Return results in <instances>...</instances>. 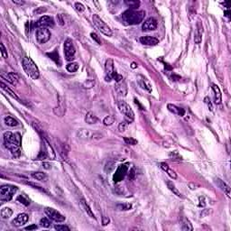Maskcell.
I'll return each instance as SVG.
<instances>
[{"label":"cell","instance_id":"1","mask_svg":"<svg viewBox=\"0 0 231 231\" xmlns=\"http://www.w3.org/2000/svg\"><path fill=\"white\" fill-rule=\"evenodd\" d=\"M146 17L145 11L128 9L122 14V22L125 25H134L140 24Z\"/></svg>","mask_w":231,"mask_h":231},{"label":"cell","instance_id":"2","mask_svg":"<svg viewBox=\"0 0 231 231\" xmlns=\"http://www.w3.org/2000/svg\"><path fill=\"white\" fill-rule=\"evenodd\" d=\"M4 143L6 147L10 150L12 154L15 157H19L21 154L20 146L17 144L14 134L11 132H6L4 134Z\"/></svg>","mask_w":231,"mask_h":231},{"label":"cell","instance_id":"3","mask_svg":"<svg viewBox=\"0 0 231 231\" xmlns=\"http://www.w3.org/2000/svg\"><path fill=\"white\" fill-rule=\"evenodd\" d=\"M22 65L24 68V70L26 72V74L29 77H31L33 80H37L39 78V76H40L39 69L30 57L25 56L22 61Z\"/></svg>","mask_w":231,"mask_h":231},{"label":"cell","instance_id":"4","mask_svg":"<svg viewBox=\"0 0 231 231\" xmlns=\"http://www.w3.org/2000/svg\"><path fill=\"white\" fill-rule=\"evenodd\" d=\"M117 107L120 113L124 116L125 121H127L128 124H131L134 119V114L131 107L126 101H119Z\"/></svg>","mask_w":231,"mask_h":231},{"label":"cell","instance_id":"5","mask_svg":"<svg viewBox=\"0 0 231 231\" xmlns=\"http://www.w3.org/2000/svg\"><path fill=\"white\" fill-rule=\"evenodd\" d=\"M18 188L13 185H2L0 188V200L2 202L11 200L15 193L17 191Z\"/></svg>","mask_w":231,"mask_h":231},{"label":"cell","instance_id":"6","mask_svg":"<svg viewBox=\"0 0 231 231\" xmlns=\"http://www.w3.org/2000/svg\"><path fill=\"white\" fill-rule=\"evenodd\" d=\"M92 20H93L94 25L96 26V28L99 30L100 33L107 35V36H111L112 35V31H111L110 27L98 15H93Z\"/></svg>","mask_w":231,"mask_h":231},{"label":"cell","instance_id":"7","mask_svg":"<svg viewBox=\"0 0 231 231\" xmlns=\"http://www.w3.org/2000/svg\"><path fill=\"white\" fill-rule=\"evenodd\" d=\"M75 47L73 42L70 38H67L64 42V56L69 62H71L75 59Z\"/></svg>","mask_w":231,"mask_h":231},{"label":"cell","instance_id":"8","mask_svg":"<svg viewBox=\"0 0 231 231\" xmlns=\"http://www.w3.org/2000/svg\"><path fill=\"white\" fill-rule=\"evenodd\" d=\"M35 38L40 44H46L51 39V32L48 28H38L35 33Z\"/></svg>","mask_w":231,"mask_h":231},{"label":"cell","instance_id":"9","mask_svg":"<svg viewBox=\"0 0 231 231\" xmlns=\"http://www.w3.org/2000/svg\"><path fill=\"white\" fill-rule=\"evenodd\" d=\"M35 27L37 28H47V27H52L54 25V20L51 17L44 16L40 17L39 20L35 23Z\"/></svg>","mask_w":231,"mask_h":231},{"label":"cell","instance_id":"10","mask_svg":"<svg viewBox=\"0 0 231 231\" xmlns=\"http://www.w3.org/2000/svg\"><path fill=\"white\" fill-rule=\"evenodd\" d=\"M45 211V214L48 216V218H51V220L53 221H56V222H62L65 220V217L62 213H60L59 211H57L56 210L54 209H51V208H45L44 210Z\"/></svg>","mask_w":231,"mask_h":231},{"label":"cell","instance_id":"11","mask_svg":"<svg viewBox=\"0 0 231 231\" xmlns=\"http://www.w3.org/2000/svg\"><path fill=\"white\" fill-rule=\"evenodd\" d=\"M105 70H106V81H111L113 80V77L115 76L116 71L114 69V62L112 59H108L106 62L105 64Z\"/></svg>","mask_w":231,"mask_h":231},{"label":"cell","instance_id":"12","mask_svg":"<svg viewBox=\"0 0 231 231\" xmlns=\"http://www.w3.org/2000/svg\"><path fill=\"white\" fill-rule=\"evenodd\" d=\"M128 166L127 165H121L118 166V168L116 171V173L113 176V181L115 182H119L124 179L126 174L127 173Z\"/></svg>","mask_w":231,"mask_h":231},{"label":"cell","instance_id":"13","mask_svg":"<svg viewBox=\"0 0 231 231\" xmlns=\"http://www.w3.org/2000/svg\"><path fill=\"white\" fill-rule=\"evenodd\" d=\"M157 20L153 17H150L148 19H146L143 25H142V30L144 32H149V31H153L157 28Z\"/></svg>","mask_w":231,"mask_h":231},{"label":"cell","instance_id":"14","mask_svg":"<svg viewBox=\"0 0 231 231\" xmlns=\"http://www.w3.org/2000/svg\"><path fill=\"white\" fill-rule=\"evenodd\" d=\"M136 81L138 83V85L143 89H146L147 90L148 92H151L152 91V86H151V83L148 80L144 77L143 75H138L137 78H136Z\"/></svg>","mask_w":231,"mask_h":231},{"label":"cell","instance_id":"15","mask_svg":"<svg viewBox=\"0 0 231 231\" xmlns=\"http://www.w3.org/2000/svg\"><path fill=\"white\" fill-rule=\"evenodd\" d=\"M140 43L144 45H147V46H154L156 44H159V40L153 36H142L140 39Z\"/></svg>","mask_w":231,"mask_h":231},{"label":"cell","instance_id":"16","mask_svg":"<svg viewBox=\"0 0 231 231\" xmlns=\"http://www.w3.org/2000/svg\"><path fill=\"white\" fill-rule=\"evenodd\" d=\"M27 221H28V215L26 213H21V214L17 215V217L15 219H13L12 225L15 227H21L25 225Z\"/></svg>","mask_w":231,"mask_h":231},{"label":"cell","instance_id":"17","mask_svg":"<svg viewBox=\"0 0 231 231\" xmlns=\"http://www.w3.org/2000/svg\"><path fill=\"white\" fill-rule=\"evenodd\" d=\"M1 78L3 79V80H6V81H7L9 83H11L12 85H17V83H18V80H19V78H18V75H17V73H15V72H8V73H2L1 74Z\"/></svg>","mask_w":231,"mask_h":231},{"label":"cell","instance_id":"18","mask_svg":"<svg viewBox=\"0 0 231 231\" xmlns=\"http://www.w3.org/2000/svg\"><path fill=\"white\" fill-rule=\"evenodd\" d=\"M115 89L119 96L126 97L127 94V87L126 82L124 81V80L119 81V82H116L115 86Z\"/></svg>","mask_w":231,"mask_h":231},{"label":"cell","instance_id":"19","mask_svg":"<svg viewBox=\"0 0 231 231\" xmlns=\"http://www.w3.org/2000/svg\"><path fill=\"white\" fill-rule=\"evenodd\" d=\"M55 115L59 116H63L65 114L66 108H65V103L63 101V99L62 97H59V101H58V105L57 107L53 109Z\"/></svg>","mask_w":231,"mask_h":231},{"label":"cell","instance_id":"20","mask_svg":"<svg viewBox=\"0 0 231 231\" xmlns=\"http://www.w3.org/2000/svg\"><path fill=\"white\" fill-rule=\"evenodd\" d=\"M202 33H203V25H202L200 21H198L196 30H195V33H194V42H195V44H199L201 43Z\"/></svg>","mask_w":231,"mask_h":231},{"label":"cell","instance_id":"21","mask_svg":"<svg viewBox=\"0 0 231 231\" xmlns=\"http://www.w3.org/2000/svg\"><path fill=\"white\" fill-rule=\"evenodd\" d=\"M212 90L214 92V102L217 105L220 104L222 100V96H221V92L218 86L216 84H212Z\"/></svg>","mask_w":231,"mask_h":231},{"label":"cell","instance_id":"22","mask_svg":"<svg viewBox=\"0 0 231 231\" xmlns=\"http://www.w3.org/2000/svg\"><path fill=\"white\" fill-rule=\"evenodd\" d=\"M158 165H159L165 172H166L168 173V175H169L172 179H176V178H177L176 172H175L173 170H172L167 164H165V163H160V164H158Z\"/></svg>","mask_w":231,"mask_h":231},{"label":"cell","instance_id":"23","mask_svg":"<svg viewBox=\"0 0 231 231\" xmlns=\"http://www.w3.org/2000/svg\"><path fill=\"white\" fill-rule=\"evenodd\" d=\"M167 108H168V110L171 111L172 113L177 114V115L181 116H184V114H185V111H184L183 108H178V107H176L175 105H172V104H168V105H167Z\"/></svg>","mask_w":231,"mask_h":231},{"label":"cell","instance_id":"24","mask_svg":"<svg viewBox=\"0 0 231 231\" xmlns=\"http://www.w3.org/2000/svg\"><path fill=\"white\" fill-rule=\"evenodd\" d=\"M43 139H44V141L45 152H46L47 155L49 156L51 160H54V159H55V153H54L53 149L51 147V146L50 145V143L48 142V140H47L46 138H43Z\"/></svg>","mask_w":231,"mask_h":231},{"label":"cell","instance_id":"25","mask_svg":"<svg viewBox=\"0 0 231 231\" xmlns=\"http://www.w3.org/2000/svg\"><path fill=\"white\" fill-rule=\"evenodd\" d=\"M215 183L218 185V187L221 191H223L227 192L228 196L229 197V185H227L225 182H223L222 180H220L219 178L215 179Z\"/></svg>","mask_w":231,"mask_h":231},{"label":"cell","instance_id":"26","mask_svg":"<svg viewBox=\"0 0 231 231\" xmlns=\"http://www.w3.org/2000/svg\"><path fill=\"white\" fill-rule=\"evenodd\" d=\"M4 121H5V124L8 127H17L19 125V122L17 121L16 118L10 116H7L4 118Z\"/></svg>","mask_w":231,"mask_h":231},{"label":"cell","instance_id":"27","mask_svg":"<svg viewBox=\"0 0 231 231\" xmlns=\"http://www.w3.org/2000/svg\"><path fill=\"white\" fill-rule=\"evenodd\" d=\"M77 134L79 137L85 138V139H89L90 137H93V135H94V134H92L89 129H79V131L77 132Z\"/></svg>","mask_w":231,"mask_h":231},{"label":"cell","instance_id":"28","mask_svg":"<svg viewBox=\"0 0 231 231\" xmlns=\"http://www.w3.org/2000/svg\"><path fill=\"white\" fill-rule=\"evenodd\" d=\"M85 121L89 125L96 124L98 122V117L94 115L92 112H88L87 115H86V117H85Z\"/></svg>","mask_w":231,"mask_h":231},{"label":"cell","instance_id":"29","mask_svg":"<svg viewBox=\"0 0 231 231\" xmlns=\"http://www.w3.org/2000/svg\"><path fill=\"white\" fill-rule=\"evenodd\" d=\"M125 4L128 6V7H130V9H132V10H136L139 6H140V1H138V0H126L125 1Z\"/></svg>","mask_w":231,"mask_h":231},{"label":"cell","instance_id":"30","mask_svg":"<svg viewBox=\"0 0 231 231\" xmlns=\"http://www.w3.org/2000/svg\"><path fill=\"white\" fill-rule=\"evenodd\" d=\"M181 223H182V230L185 231H191L193 229L190 220H188L186 218H182V219L181 220Z\"/></svg>","mask_w":231,"mask_h":231},{"label":"cell","instance_id":"31","mask_svg":"<svg viewBox=\"0 0 231 231\" xmlns=\"http://www.w3.org/2000/svg\"><path fill=\"white\" fill-rule=\"evenodd\" d=\"M13 214V210L10 208H4L1 210V218L2 219H7Z\"/></svg>","mask_w":231,"mask_h":231},{"label":"cell","instance_id":"32","mask_svg":"<svg viewBox=\"0 0 231 231\" xmlns=\"http://www.w3.org/2000/svg\"><path fill=\"white\" fill-rule=\"evenodd\" d=\"M166 184H167V187L169 188V190H170L171 191H172V192H173V194H175L177 197L182 198V194H181V192L179 191V190L175 187V185H174L172 182H171V181H168V182H166Z\"/></svg>","mask_w":231,"mask_h":231},{"label":"cell","instance_id":"33","mask_svg":"<svg viewBox=\"0 0 231 231\" xmlns=\"http://www.w3.org/2000/svg\"><path fill=\"white\" fill-rule=\"evenodd\" d=\"M81 205H82L83 209H84V210L87 212V214L89 215L90 218H95V215L94 213L92 212V210H90V208H89V206L87 204V202H86V200L84 199H81Z\"/></svg>","mask_w":231,"mask_h":231},{"label":"cell","instance_id":"34","mask_svg":"<svg viewBox=\"0 0 231 231\" xmlns=\"http://www.w3.org/2000/svg\"><path fill=\"white\" fill-rule=\"evenodd\" d=\"M47 55L49 56L52 61H54L59 66H61V61H60L59 53L57 52V51H54L53 52H51V53H47Z\"/></svg>","mask_w":231,"mask_h":231},{"label":"cell","instance_id":"35","mask_svg":"<svg viewBox=\"0 0 231 231\" xmlns=\"http://www.w3.org/2000/svg\"><path fill=\"white\" fill-rule=\"evenodd\" d=\"M1 88H2V89H4L5 91H6V92H7V93H8V94H9V95L11 96V97H13L14 99H17V100H19V98L17 97V94H16V93H15V92H14V91H13L12 89H10L9 88H7V87H6V86L5 85V83L3 82V81L1 82Z\"/></svg>","mask_w":231,"mask_h":231},{"label":"cell","instance_id":"36","mask_svg":"<svg viewBox=\"0 0 231 231\" xmlns=\"http://www.w3.org/2000/svg\"><path fill=\"white\" fill-rule=\"evenodd\" d=\"M17 200L19 202H21L22 204H24L25 206H28L30 205V199L25 195V194H21L17 197Z\"/></svg>","mask_w":231,"mask_h":231},{"label":"cell","instance_id":"37","mask_svg":"<svg viewBox=\"0 0 231 231\" xmlns=\"http://www.w3.org/2000/svg\"><path fill=\"white\" fill-rule=\"evenodd\" d=\"M32 177L37 181H44L46 178V174L42 172H36L32 173Z\"/></svg>","mask_w":231,"mask_h":231},{"label":"cell","instance_id":"38","mask_svg":"<svg viewBox=\"0 0 231 231\" xmlns=\"http://www.w3.org/2000/svg\"><path fill=\"white\" fill-rule=\"evenodd\" d=\"M115 122V117L113 116H107L104 120H103V124L107 127H109L111 125H113V123Z\"/></svg>","mask_w":231,"mask_h":231},{"label":"cell","instance_id":"39","mask_svg":"<svg viewBox=\"0 0 231 231\" xmlns=\"http://www.w3.org/2000/svg\"><path fill=\"white\" fill-rule=\"evenodd\" d=\"M66 69L69 72H75L79 69V64L77 62H70L67 65Z\"/></svg>","mask_w":231,"mask_h":231},{"label":"cell","instance_id":"40","mask_svg":"<svg viewBox=\"0 0 231 231\" xmlns=\"http://www.w3.org/2000/svg\"><path fill=\"white\" fill-rule=\"evenodd\" d=\"M132 208V205L129 203H124V204H117L116 209L118 210H129Z\"/></svg>","mask_w":231,"mask_h":231},{"label":"cell","instance_id":"41","mask_svg":"<svg viewBox=\"0 0 231 231\" xmlns=\"http://www.w3.org/2000/svg\"><path fill=\"white\" fill-rule=\"evenodd\" d=\"M128 125H129V124H128L127 121L124 120L123 122H121V123L119 124V126H118V130H119L120 132H125V131L127 130Z\"/></svg>","mask_w":231,"mask_h":231},{"label":"cell","instance_id":"42","mask_svg":"<svg viewBox=\"0 0 231 231\" xmlns=\"http://www.w3.org/2000/svg\"><path fill=\"white\" fill-rule=\"evenodd\" d=\"M124 141L126 142V144L127 145H131V146H135L137 145V140H135L133 137H124Z\"/></svg>","mask_w":231,"mask_h":231},{"label":"cell","instance_id":"43","mask_svg":"<svg viewBox=\"0 0 231 231\" xmlns=\"http://www.w3.org/2000/svg\"><path fill=\"white\" fill-rule=\"evenodd\" d=\"M40 224H41V226L44 227V228H49L50 225H51V222H50V220L47 218H43L40 220Z\"/></svg>","mask_w":231,"mask_h":231},{"label":"cell","instance_id":"44","mask_svg":"<svg viewBox=\"0 0 231 231\" xmlns=\"http://www.w3.org/2000/svg\"><path fill=\"white\" fill-rule=\"evenodd\" d=\"M95 85V81H93V80H87L84 84H83V87L85 88V89H90V88H92L93 86Z\"/></svg>","mask_w":231,"mask_h":231},{"label":"cell","instance_id":"45","mask_svg":"<svg viewBox=\"0 0 231 231\" xmlns=\"http://www.w3.org/2000/svg\"><path fill=\"white\" fill-rule=\"evenodd\" d=\"M54 229L58 231H70V228L65 226V225H55Z\"/></svg>","mask_w":231,"mask_h":231},{"label":"cell","instance_id":"46","mask_svg":"<svg viewBox=\"0 0 231 231\" xmlns=\"http://www.w3.org/2000/svg\"><path fill=\"white\" fill-rule=\"evenodd\" d=\"M75 9L78 11V12H80V13H81L83 12L84 10H85V6H83L81 3H80V2H77V3H75Z\"/></svg>","mask_w":231,"mask_h":231},{"label":"cell","instance_id":"47","mask_svg":"<svg viewBox=\"0 0 231 231\" xmlns=\"http://www.w3.org/2000/svg\"><path fill=\"white\" fill-rule=\"evenodd\" d=\"M90 36H91V38H92L98 44L100 45V44H102V42H101V40H100V37H99V35L96 33H90Z\"/></svg>","mask_w":231,"mask_h":231},{"label":"cell","instance_id":"48","mask_svg":"<svg viewBox=\"0 0 231 231\" xmlns=\"http://www.w3.org/2000/svg\"><path fill=\"white\" fill-rule=\"evenodd\" d=\"M26 184H28V185H30V186H33L34 187L35 189H38V190H40V191H45V190L42 187V186H40L39 184H37V183H34V182H25Z\"/></svg>","mask_w":231,"mask_h":231},{"label":"cell","instance_id":"49","mask_svg":"<svg viewBox=\"0 0 231 231\" xmlns=\"http://www.w3.org/2000/svg\"><path fill=\"white\" fill-rule=\"evenodd\" d=\"M0 48H1V54L3 56V58L6 59L8 57V54H7V51H6V47L4 46L3 44H0Z\"/></svg>","mask_w":231,"mask_h":231},{"label":"cell","instance_id":"50","mask_svg":"<svg viewBox=\"0 0 231 231\" xmlns=\"http://www.w3.org/2000/svg\"><path fill=\"white\" fill-rule=\"evenodd\" d=\"M109 221H110V219H109L108 217L104 216V217L102 218V224H103V226H107V225L109 223Z\"/></svg>","mask_w":231,"mask_h":231},{"label":"cell","instance_id":"51","mask_svg":"<svg viewBox=\"0 0 231 231\" xmlns=\"http://www.w3.org/2000/svg\"><path fill=\"white\" fill-rule=\"evenodd\" d=\"M205 103L208 105V107H209V109L210 110V111H212L213 110V107H212V105H211V102H210V100L209 99V98H205Z\"/></svg>","mask_w":231,"mask_h":231},{"label":"cell","instance_id":"52","mask_svg":"<svg viewBox=\"0 0 231 231\" xmlns=\"http://www.w3.org/2000/svg\"><path fill=\"white\" fill-rule=\"evenodd\" d=\"M199 206H200V207H205V205H206L205 198H204V197H199Z\"/></svg>","mask_w":231,"mask_h":231},{"label":"cell","instance_id":"53","mask_svg":"<svg viewBox=\"0 0 231 231\" xmlns=\"http://www.w3.org/2000/svg\"><path fill=\"white\" fill-rule=\"evenodd\" d=\"M45 153L46 152H41L40 154H39V156L37 157V160H43L44 157H46V153Z\"/></svg>","mask_w":231,"mask_h":231},{"label":"cell","instance_id":"54","mask_svg":"<svg viewBox=\"0 0 231 231\" xmlns=\"http://www.w3.org/2000/svg\"><path fill=\"white\" fill-rule=\"evenodd\" d=\"M25 229H26V230H33V229H37V226L33 224V225H31V226L26 227V228H25Z\"/></svg>","mask_w":231,"mask_h":231},{"label":"cell","instance_id":"55","mask_svg":"<svg viewBox=\"0 0 231 231\" xmlns=\"http://www.w3.org/2000/svg\"><path fill=\"white\" fill-rule=\"evenodd\" d=\"M134 169H131V171H130V172H129V179L130 180H132L134 179Z\"/></svg>","mask_w":231,"mask_h":231},{"label":"cell","instance_id":"56","mask_svg":"<svg viewBox=\"0 0 231 231\" xmlns=\"http://www.w3.org/2000/svg\"><path fill=\"white\" fill-rule=\"evenodd\" d=\"M43 166H44V168L46 169V170H50V169H51V165L48 164V163H44V164H43Z\"/></svg>","mask_w":231,"mask_h":231},{"label":"cell","instance_id":"57","mask_svg":"<svg viewBox=\"0 0 231 231\" xmlns=\"http://www.w3.org/2000/svg\"><path fill=\"white\" fill-rule=\"evenodd\" d=\"M13 3L17 4V5H24V4H25L24 1H17V0H13Z\"/></svg>","mask_w":231,"mask_h":231},{"label":"cell","instance_id":"58","mask_svg":"<svg viewBox=\"0 0 231 231\" xmlns=\"http://www.w3.org/2000/svg\"><path fill=\"white\" fill-rule=\"evenodd\" d=\"M57 17H58V18H60V25H63V20L61 18V15H58Z\"/></svg>","mask_w":231,"mask_h":231},{"label":"cell","instance_id":"59","mask_svg":"<svg viewBox=\"0 0 231 231\" xmlns=\"http://www.w3.org/2000/svg\"><path fill=\"white\" fill-rule=\"evenodd\" d=\"M131 67H132L133 69L136 68V67H137V66H136V63H135V62H133V63H132V66H131Z\"/></svg>","mask_w":231,"mask_h":231}]
</instances>
